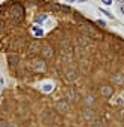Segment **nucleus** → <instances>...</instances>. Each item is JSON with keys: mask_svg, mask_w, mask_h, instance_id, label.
<instances>
[{"mask_svg": "<svg viewBox=\"0 0 124 127\" xmlns=\"http://www.w3.org/2000/svg\"><path fill=\"white\" fill-rule=\"evenodd\" d=\"M41 55L44 59H52L55 58V49L50 45V44H42L41 47Z\"/></svg>", "mask_w": 124, "mask_h": 127, "instance_id": "nucleus-3", "label": "nucleus"}, {"mask_svg": "<svg viewBox=\"0 0 124 127\" xmlns=\"http://www.w3.org/2000/svg\"><path fill=\"white\" fill-rule=\"evenodd\" d=\"M45 20V15L44 14H39V15H36V17H35V21L36 23H41V21H44Z\"/></svg>", "mask_w": 124, "mask_h": 127, "instance_id": "nucleus-18", "label": "nucleus"}, {"mask_svg": "<svg viewBox=\"0 0 124 127\" xmlns=\"http://www.w3.org/2000/svg\"><path fill=\"white\" fill-rule=\"evenodd\" d=\"M80 71L83 74H89V71H91V62L88 59H82L80 61Z\"/></svg>", "mask_w": 124, "mask_h": 127, "instance_id": "nucleus-8", "label": "nucleus"}, {"mask_svg": "<svg viewBox=\"0 0 124 127\" xmlns=\"http://www.w3.org/2000/svg\"><path fill=\"white\" fill-rule=\"evenodd\" d=\"M97 24H98V26H106V23H104V21H101V20H98V21H97Z\"/></svg>", "mask_w": 124, "mask_h": 127, "instance_id": "nucleus-23", "label": "nucleus"}, {"mask_svg": "<svg viewBox=\"0 0 124 127\" xmlns=\"http://www.w3.org/2000/svg\"><path fill=\"white\" fill-rule=\"evenodd\" d=\"M83 115H85V118H86V120H92V118H94V110L86 107V109L83 110Z\"/></svg>", "mask_w": 124, "mask_h": 127, "instance_id": "nucleus-16", "label": "nucleus"}, {"mask_svg": "<svg viewBox=\"0 0 124 127\" xmlns=\"http://www.w3.org/2000/svg\"><path fill=\"white\" fill-rule=\"evenodd\" d=\"M55 107H56V112L61 114V115L67 114L68 110H70V104L67 103V100H58L56 104H55Z\"/></svg>", "mask_w": 124, "mask_h": 127, "instance_id": "nucleus-4", "label": "nucleus"}, {"mask_svg": "<svg viewBox=\"0 0 124 127\" xmlns=\"http://www.w3.org/2000/svg\"><path fill=\"white\" fill-rule=\"evenodd\" d=\"M91 127H103V124L100 123V121H94V123H92V126Z\"/></svg>", "mask_w": 124, "mask_h": 127, "instance_id": "nucleus-19", "label": "nucleus"}, {"mask_svg": "<svg viewBox=\"0 0 124 127\" xmlns=\"http://www.w3.org/2000/svg\"><path fill=\"white\" fill-rule=\"evenodd\" d=\"M50 89H52L50 85H45V86H44V91H50Z\"/></svg>", "mask_w": 124, "mask_h": 127, "instance_id": "nucleus-24", "label": "nucleus"}, {"mask_svg": "<svg viewBox=\"0 0 124 127\" xmlns=\"http://www.w3.org/2000/svg\"><path fill=\"white\" fill-rule=\"evenodd\" d=\"M79 30L82 32V33H83L86 38H89V39H95V38H98V35H100L91 24H80Z\"/></svg>", "mask_w": 124, "mask_h": 127, "instance_id": "nucleus-2", "label": "nucleus"}, {"mask_svg": "<svg viewBox=\"0 0 124 127\" xmlns=\"http://www.w3.org/2000/svg\"><path fill=\"white\" fill-rule=\"evenodd\" d=\"M121 12H123V14H124V5H123V6H121Z\"/></svg>", "mask_w": 124, "mask_h": 127, "instance_id": "nucleus-25", "label": "nucleus"}, {"mask_svg": "<svg viewBox=\"0 0 124 127\" xmlns=\"http://www.w3.org/2000/svg\"><path fill=\"white\" fill-rule=\"evenodd\" d=\"M24 44H26V41H24L23 38L14 39L12 44H11V49H12V50H20V49H23V47H24Z\"/></svg>", "mask_w": 124, "mask_h": 127, "instance_id": "nucleus-9", "label": "nucleus"}, {"mask_svg": "<svg viewBox=\"0 0 124 127\" xmlns=\"http://www.w3.org/2000/svg\"><path fill=\"white\" fill-rule=\"evenodd\" d=\"M52 9H53V11H61V12H68V11H70L67 6H59L58 3H53V5H52Z\"/></svg>", "mask_w": 124, "mask_h": 127, "instance_id": "nucleus-15", "label": "nucleus"}, {"mask_svg": "<svg viewBox=\"0 0 124 127\" xmlns=\"http://www.w3.org/2000/svg\"><path fill=\"white\" fill-rule=\"evenodd\" d=\"M32 32L35 33V36H42V29H39L38 26H33L32 27Z\"/></svg>", "mask_w": 124, "mask_h": 127, "instance_id": "nucleus-17", "label": "nucleus"}, {"mask_svg": "<svg viewBox=\"0 0 124 127\" xmlns=\"http://www.w3.org/2000/svg\"><path fill=\"white\" fill-rule=\"evenodd\" d=\"M100 94L103 95L104 98H111L112 95H114V88H112V86H109V85L101 86V88H100Z\"/></svg>", "mask_w": 124, "mask_h": 127, "instance_id": "nucleus-7", "label": "nucleus"}, {"mask_svg": "<svg viewBox=\"0 0 124 127\" xmlns=\"http://www.w3.org/2000/svg\"><path fill=\"white\" fill-rule=\"evenodd\" d=\"M67 2H73V0H67Z\"/></svg>", "mask_w": 124, "mask_h": 127, "instance_id": "nucleus-27", "label": "nucleus"}, {"mask_svg": "<svg viewBox=\"0 0 124 127\" xmlns=\"http://www.w3.org/2000/svg\"><path fill=\"white\" fill-rule=\"evenodd\" d=\"M92 103H94V98H92L91 95H89V97H86V104H92Z\"/></svg>", "mask_w": 124, "mask_h": 127, "instance_id": "nucleus-20", "label": "nucleus"}, {"mask_svg": "<svg viewBox=\"0 0 124 127\" xmlns=\"http://www.w3.org/2000/svg\"><path fill=\"white\" fill-rule=\"evenodd\" d=\"M9 15L15 20V21H21L23 20V15H24V9H23V6L20 5V3H15V5H12L11 8H9Z\"/></svg>", "mask_w": 124, "mask_h": 127, "instance_id": "nucleus-1", "label": "nucleus"}, {"mask_svg": "<svg viewBox=\"0 0 124 127\" xmlns=\"http://www.w3.org/2000/svg\"><path fill=\"white\" fill-rule=\"evenodd\" d=\"M18 62H20L18 55H15V53H9L8 55V64H9V65H17Z\"/></svg>", "mask_w": 124, "mask_h": 127, "instance_id": "nucleus-11", "label": "nucleus"}, {"mask_svg": "<svg viewBox=\"0 0 124 127\" xmlns=\"http://www.w3.org/2000/svg\"><path fill=\"white\" fill-rule=\"evenodd\" d=\"M0 127H8V123L3 121V120H0Z\"/></svg>", "mask_w": 124, "mask_h": 127, "instance_id": "nucleus-21", "label": "nucleus"}, {"mask_svg": "<svg viewBox=\"0 0 124 127\" xmlns=\"http://www.w3.org/2000/svg\"><path fill=\"white\" fill-rule=\"evenodd\" d=\"M65 79H67V80H70V82L76 80V79H77V70H74V68L67 70L65 71Z\"/></svg>", "mask_w": 124, "mask_h": 127, "instance_id": "nucleus-10", "label": "nucleus"}, {"mask_svg": "<svg viewBox=\"0 0 124 127\" xmlns=\"http://www.w3.org/2000/svg\"><path fill=\"white\" fill-rule=\"evenodd\" d=\"M67 97H68V100L77 101V98H79V94H77L74 89H68V91H67Z\"/></svg>", "mask_w": 124, "mask_h": 127, "instance_id": "nucleus-13", "label": "nucleus"}, {"mask_svg": "<svg viewBox=\"0 0 124 127\" xmlns=\"http://www.w3.org/2000/svg\"><path fill=\"white\" fill-rule=\"evenodd\" d=\"M104 5H112V0H103Z\"/></svg>", "mask_w": 124, "mask_h": 127, "instance_id": "nucleus-22", "label": "nucleus"}, {"mask_svg": "<svg viewBox=\"0 0 124 127\" xmlns=\"http://www.w3.org/2000/svg\"><path fill=\"white\" fill-rule=\"evenodd\" d=\"M30 67L33 68L35 73H44L45 70H47V67H45V62L41 61V59H33L32 64H30Z\"/></svg>", "mask_w": 124, "mask_h": 127, "instance_id": "nucleus-5", "label": "nucleus"}, {"mask_svg": "<svg viewBox=\"0 0 124 127\" xmlns=\"http://www.w3.org/2000/svg\"><path fill=\"white\" fill-rule=\"evenodd\" d=\"M118 2H120V3H124V0H118Z\"/></svg>", "mask_w": 124, "mask_h": 127, "instance_id": "nucleus-26", "label": "nucleus"}, {"mask_svg": "<svg viewBox=\"0 0 124 127\" xmlns=\"http://www.w3.org/2000/svg\"><path fill=\"white\" fill-rule=\"evenodd\" d=\"M61 49H62V52H64V53H71L73 52V47H71L70 41H62L61 42Z\"/></svg>", "mask_w": 124, "mask_h": 127, "instance_id": "nucleus-12", "label": "nucleus"}, {"mask_svg": "<svg viewBox=\"0 0 124 127\" xmlns=\"http://www.w3.org/2000/svg\"><path fill=\"white\" fill-rule=\"evenodd\" d=\"M114 83L115 85H124V74L123 73H120V74H117V76H114Z\"/></svg>", "mask_w": 124, "mask_h": 127, "instance_id": "nucleus-14", "label": "nucleus"}, {"mask_svg": "<svg viewBox=\"0 0 124 127\" xmlns=\"http://www.w3.org/2000/svg\"><path fill=\"white\" fill-rule=\"evenodd\" d=\"M41 47H42L41 41H32V42H29V45H27V53H30V55L41 53Z\"/></svg>", "mask_w": 124, "mask_h": 127, "instance_id": "nucleus-6", "label": "nucleus"}]
</instances>
